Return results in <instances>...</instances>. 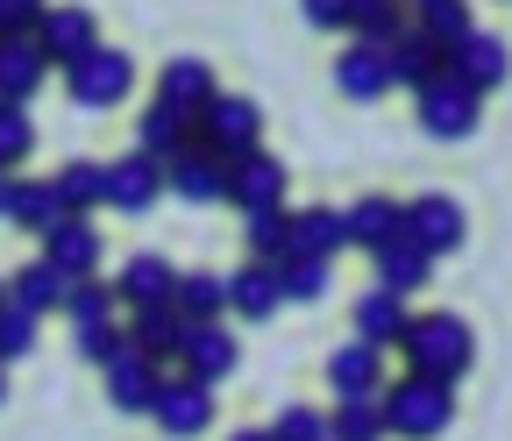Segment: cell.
<instances>
[{
	"mask_svg": "<svg viewBox=\"0 0 512 441\" xmlns=\"http://www.w3.org/2000/svg\"><path fill=\"white\" fill-rule=\"evenodd\" d=\"M399 349H406L413 377H434V385H448V392L477 370V335H470L463 313H413Z\"/></svg>",
	"mask_w": 512,
	"mask_h": 441,
	"instance_id": "cell-1",
	"label": "cell"
},
{
	"mask_svg": "<svg viewBox=\"0 0 512 441\" xmlns=\"http://www.w3.org/2000/svg\"><path fill=\"white\" fill-rule=\"evenodd\" d=\"M377 406H384V434L399 441H441L448 420H456V392L434 385V377H392V385H377Z\"/></svg>",
	"mask_w": 512,
	"mask_h": 441,
	"instance_id": "cell-2",
	"label": "cell"
},
{
	"mask_svg": "<svg viewBox=\"0 0 512 441\" xmlns=\"http://www.w3.org/2000/svg\"><path fill=\"white\" fill-rule=\"evenodd\" d=\"M192 143H207L214 157L264 150V107H256L249 93H214L200 114H192Z\"/></svg>",
	"mask_w": 512,
	"mask_h": 441,
	"instance_id": "cell-3",
	"label": "cell"
},
{
	"mask_svg": "<svg viewBox=\"0 0 512 441\" xmlns=\"http://www.w3.org/2000/svg\"><path fill=\"white\" fill-rule=\"evenodd\" d=\"M477 121H484V93H470L448 65L420 86V129H427L434 143H470Z\"/></svg>",
	"mask_w": 512,
	"mask_h": 441,
	"instance_id": "cell-4",
	"label": "cell"
},
{
	"mask_svg": "<svg viewBox=\"0 0 512 441\" xmlns=\"http://www.w3.org/2000/svg\"><path fill=\"white\" fill-rule=\"evenodd\" d=\"M64 86H72L79 107H121L128 93H136V57L114 50V43H100V50H86L79 65L64 72Z\"/></svg>",
	"mask_w": 512,
	"mask_h": 441,
	"instance_id": "cell-5",
	"label": "cell"
},
{
	"mask_svg": "<svg viewBox=\"0 0 512 441\" xmlns=\"http://www.w3.org/2000/svg\"><path fill=\"white\" fill-rule=\"evenodd\" d=\"M150 420L171 434V441H192V434H207V420H214V385H200V377H171L164 370V385H157V399H150Z\"/></svg>",
	"mask_w": 512,
	"mask_h": 441,
	"instance_id": "cell-6",
	"label": "cell"
},
{
	"mask_svg": "<svg viewBox=\"0 0 512 441\" xmlns=\"http://www.w3.org/2000/svg\"><path fill=\"white\" fill-rule=\"evenodd\" d=\"M285 164L271 157V150H242V157H228V207H242V214H264V207H285Z\"/></svg>",
	"mask_w": 512,
	"mask_h": 441,
	"instance_id": "cell-7",
	"label": "cell"
},
{
	"mask_svg": "<svg viewBox=\"0 0 512 441\" xmlns=\"http://www.w3.org/2000/svg\"><path fill=\"white\" fill-rule=\"evenodd\" d=\"M406 235L427 249V257H456L463 235H470V214L448 193H420V200H406Z\"/></svg>",
	"mask_w": 512,
	"mask_h": 441,
	"instance_id": "cell-8",
	"label": "cell"
},
{
	"mask_svg": "<svg viewBox=\"0 0 512 441\" xmlns=\"http://www.w3.org/2000/svg\"><path fill=\"white\" fill-rule=\"evenodd\" d=\"M178 363H185V377H200V385H228L235 363H242V342H235L221 321H185Z\"/></svg>",
	"mask_w": 512,
	"mask_h": 441,
	"instance_id": "cell-9",
	"label": "cell"
},
{
	"mask_svg": "<svg viewBox=\"0 0 512 441\" xmlns=\"http://www.w3.org/2000/svg\"><path fill=\"white\" fill-rule=\"evenodd\" d=\"M164 193H178V200H192V207H214V200L228 193V157H214L207 143L171 150V157H164Z\"/></svg>",
	"mask_w": 512,
	"mask_h": 441,
	"instance_id": "cell-10",
	"label": "cell"
},
{
	"mask_svg": "<svg viewBox=\"0 0 512 441\" xmlns=\"http://www.w3.org/2000/svg\"><path fill=\"white\" fill-rule=\"evenodd\" d=\"M36 50L50 57L57 72H72L86 50H100V22H93L86 8H43V22H36Z\"/></svg>",
	"mask_w": 512,
	"mask_h": 441,
	"instance_id": "cell-11",
	"label": "cell"
},
{
	"mask_svg": "<svg viewBox=\"0 0 512 441\" xmlns=\"http://www.w3.org/2000/svg\"><path fill=\"white\" fill-rule=\"evenodd\" d=\"M157 193H164V164L143 157V150H128V157L107 164V200H100V207H114V214H150Z\"/></svg>",
	"mask_w": 512,
	"mask_h": 441,
	"instance_id": "cell-12",
	"label": "cell"
},
{
	"mask_svg": "<svg viewBox=\"0 0 512 441\" xmlns=\"http://www.w3.org/2000/svg\"><path fill=\"white\" fill-rule=\"evenodd\" d=\"M43 257L64 278H93L100 271V228H93V214H57L43 228Z\"/></svg>",
	"mask_w": 512,
	"mask_h": 441,
	"instance_id": "cell-13",
	"label": "cell"
},
{
	"mask_svg": "<svg viewBox=\"0 0 512 441\" xmlns=\"http://www.w3.org/2000/svg\"><path fill=\"white\" fill-rule=\"evenodd\" d=\"M427 278H434V257H427V249H420L406 228H399L392 242H377V249H370V285H384V292H399V299H406V292H420Z\"/></svg>",
	"mask_w": 512,
	"mask_h": 441,
	"instance_id": "cell-14",
	"label": "cell"
},
{
	"mask_svg": "<svg viewBox=\"0 0 512 441\" xmlns=\"http://www.w3.org/2000/svg\"><path fill=\"white\" fill-rule=\"evenodd\" d=\"M448 72H456L470 93H498L505 86V72H512V50L498 43V36H484V29H470L456 50H448Z\"/></svg>",
	"mask_w": 512,
	"mask_h": 441,
	"instance_id": "cell-15",
	"label": "cell"
},
{
	"mask_svg": "<svg viewBox=\"0 0 512 441\" xmlns=\"http://www.w3.org/2000/svg\"><path fill=\"white\" fill-rule=\"evenodd\" d=\"M100 377H107L114 413H150V399H157V385H164V363H150L143 349H121Z\"/></svg>",
	"mask_w": 512,
	"mask_h": 441,
	"instance_id": "cell-16",
	"label": "cell"
},
{
	"mask_svg": "<svg viewBox=\"0 0 512 441\" xmlns=\"http://www.w3.org/2000/svg\"><path fill=\"white\" fill-rule=\"evenodd\" d=\"M335 93L342 100H384L392 93V65H384V50L377 43H342V57H335Z\"/></svg>",
	"mask_w": 512,
	"mask_h": 441,
	"instance_id": "cell-17",
	"label": "cell"
},
{
	"mask_svg": "<svg viewBox=\"0 0 512 441\" xmlns=\"http://www.w3.org/2000/svg\"><path fill=\"white\" fill-rule=\"evenodd\" d=\"M50 79V57L36 50V36H0V100L29 107Z\"/></svg>",
	"mask_w": 512,
	"mask_h": 441,
	"instance_id": "cell-18",
	"label": "cell"
},
{
	"mask_svg": "<svg viewBox=\"0 0 512 441\" xmlns=\"http://www.w3.org/2000/svg\"><path fill=\"white\" fill-rule=\"evenodd\" d=\"M178 335H185V313L164 299V306H128V349H143L150 363H171L178 356Z\"/></svg>",
	"mask_w": 512,
	"mask_h": 441,
	"instance_id": "cell-19",
	"label": "cell"
},
{
	"mask_svg": "<svg viewBox=\"0 0 512 441\" xmlns=\"http://www.w3.org/2000/svg\"><path fill=\"white\" fill-rule=\"evenodd\" d=\"M285 306V285H278V264H242L228 278V313L235 321H271Z\"/></svg>",
	"mask_w": 512,
	"mask_h": 441,
	"instance_id": "cell-20",
	"label": "cell"
},
{
	"mask_svg": "<svg viewBox=\"0 0 512 441\" xmlns=\"http://www.w3.org/2000/svg\"><path fill=\"white\" fill-rule=\"evenodd\" d=\"M384 385V349L377 342H342L328 356V392L335 399H356V392H377Z\"/></svg>",
	"mask_w": 512,
	"mask_h": 441,
	"instance_id": "cell-21",
	"label": "cell"
},
{
	"mask_svg": "<svg viewBox=\"0 0 512 441\" xmlns=\"http://www.w3.org/2000/svg\"><path fill=\"white\" fill-rule=\"evenodd\" d=\"M0 285H8V306H22V313H36V321H43V313L64 306V285H72V278H64L50 257H36V264H22L15 278H0Z\"/></svg>",
	"mask_w": 512,
	"mask_h": 441,
	"instance_id": "cell-22",
	"label": "cell"
},
{
	"mask_svg": "<svg viewBox=\"0 0 512 441\" xmlns=\"http://www.w3.org/2000/svg\"><path fill=\"white\" fill-rule=\"evenodd\" d=\"M406 299L399 292H384V285H370L363 299H356V342H377V349H399V335H406Z\"/></svg>",
	"mask_w": 512,
	"mask_h": 441,
	"instance_id": "cell-23",
	"label": "cell"
},
{
	"mask_svg": "<svg viewBox=\"0 0 512 441\" xmlns=\"http://www.w3.org/2000/svg\"><path fill=\"white\" fill-rule=\"evenodd\" d=\"M185 143H192V114H185V107L150 100V107L136 114V150H143V157H157V164H164V157H171V150H185Z\"/></svg>",
	"mask_w": 512,
	"mask_h": 441,
	"instance_id": "cell-24",
	"label": "cell"
},
{
	"mask_svg": "<svg viewBox=\"0 0 512 441\" xmlns=\"http://www.w3.org/2000/svg\"><path fill=\"white\" fill-rule=\"evenodd\" d=\"M349 249V228H342V207H299L292 214V257H342Z\"/></svg>",
	"mask_w": 512,
	"mask_h": 441,
	"instance_id": "cell-25",
	"label": "cell"
},
{
	"mask_svg": "<svg viewBox=\"0 0 512 441\" xmlns=\"http://www.w3.org/2000/svg\"><path fill=\"white\" fill-rule=\"evenodd\" d=\"M214 93H221V86H214V65H207V57H171V65L157 72V100H171V107H185V114H200Z\"/></svg>",
	"mask_w": 512,
	"mask_h": 441,
	"instance_id": "cell-26",
	"label": "cell"
},
{
	"mask_svg": "<svg viewBox=\"0 0 512 441\" xmlns=\"http://www.w3.org/2000/svg\"><path fill=\"white\" fill-rule=\"evenodd\" d=\"M384 65H392V86H413V93H420V86H427V79L448 65V57H441V50H434V43L413 29V22H406L392 43H384Z\"/></svg>",
	"mask_w": 512,
	"mask_h": 441,
	"instance_id": "cell-27",
	"label": "cell"
},
{
	"mask_svg": "<svg viewBox=\"0 0 512 441\" xmlns=\"http://www.w3.org/2000/svg\"><path fill=\"white\" fill-rule=\"evenodd\" d=\"M64 214V200H57V185L50 178H8V228H29V235H43L50 221Z\"/></svg>",
	"mask_w": 512,
	"mask_h": 441,
	"instance_id": "cell-28",
	"label": "cell"
},
{
	"mask_svg": "<svg viewBox=\"0 0 512 441\" xmlns=\"http://www.w3.org/2000/svg\"><path fill=\"white\" fill-rule=\"evenodd\" d=\"M342 228H349V242H356V249H377V242H392V235L406 228V200H384V193H370V200L342 207Z\"/></svg>",
	"mask_w": 512,
	"mask_h": 441,
	"instance_id": "cell-29",
	"label": "cell"
},
{
	"mask_svg": "<svg viewBox=\"0 0 512 441\" xmlns=\"http://www.w3.org/2000/svg\"><path fill=\"white\" fill-rule=\"evenodd\" d=\"M413 29L448 57V50H456V43L477 29V15H470V0H413Z\"/></svg>",
	"mask_w": 512,
	"mask_h": 441,
	"instance_id": "cell-30",
	"label": "cell"
},
{
	"mask_svg": "<svg viewBox=\"0 0 512 441\" xmlns=\"http://www.w3.org/2000/svg\"><path fill=\"white\" fill-rule=\"evenodd\" d=\"M171 285H178V271H171L164 257H128L121 278H114V299H121V306H164Z\"/></svg>",
	"mask_w": 512,
	"mask_h": 441,
	"instance_id": "cell-31",
	"label": "cell"
},
{
	"mask_svg": "<svg viewBox=\"0 0 512 441\" xmlns=\"http://www.w3.org/2000/svg\"><path fill=\"white\" fill-rule=\"evenodd\" d=\"M171 306L185 313V321H221V313H228V278L221 271H178Z\"/></svg>",
	"mask_w": 512,
	"mask_h": 441,
	"instance_id": "cell-32",
	"label": "cell"
},
{
	"mask_svg": "<svg viewBox=\"0 0 512 441\" xmlns=\"http://www.w3.org/2000/svg\"><path fill=\"white\" fill-rule=\"evenodd\" d=\"M50 185H57L64 214H93V207L107 200V164H93V157H72L64 171H50Z\"/></svg>",
	"mask_w": 512,
	"mask_h": 441,
	"instance_id": "cell-33",
	"label": "cell"
},
{
	"mask_svg": "<svg viewBox=\"0 0 512 441\" xmlns=\"http://www.w3.org/2000/svg\"><path fill=\"white\" fill-rule=\"evenodd\" d=\"M242 242H249V264H285L292 257V214L285 207L242 214Z\"/></svg>",
	"mask_w": 512,
	"mask_h": 441,
	"instance_id": "cell-34",
	"label": "cell"
},
{
	"mask_svg": "<svg viewBox=\"0 0 512 441\" xmlns=\"http://www.w3.org/2000/svg\"><path fill=\"white\" fill-rule=\"evenodd\" d=\"M328 441H384V406H377V392L335 399V413H328Z\"/></svg>",
	"mask_w": 512,
	"mask_h": 441,
	"instance_id": "cell-35",
	"label": "cell"
},
{
	"mask_svg": "<svg viewBox=\"0 0 512 441\" xmlns=\"http://www.w3.org/2000/svg\"><path fill=\"white\" fill-rule=\"evenodd\" d=\"M399 29H406V0H349V36L356 43H377L384 50Z\"/></svg>",
	"mask_w": 512,
	"mask_h": 441,
	"instance_id": "cell-36",
	"label": "cell"
},
{
	"mask_svg": "<svg viewBox=\"0 0 512 441\" xmlns=\"http://www.w3.org/2000/svg\"><path fill=\"white\" fill-rule=\"evenodd\" d=\"M114 306H121L114 285H100V271H93V278H72V285H64V306H57V313H64L72 328H93V321H114Z\"/></svg>",
	"mask_w": 512,
	"mask_h": 441,
	"instance_id": "cell-37",
	"label": "cell"
},
{
	"mask_svg": "<svg viewBox=\"0 0 512 441\" xmlns=\"http://www.w3.org/2000/svg\"><path fill=\"white\" fill-rule=\"evenodd\" d=\"M278 285H285V306H313V299H328V257H285L278 264Z\"/></svg>",
	"mask_w": 512,
	"mask_h": 441,
	"instance_id": "cell-38",
	"label": "cell"
},
{
	"mask_svg": "<svg viewBox=\"0 0 512 441\" xmlns=\"http://www.w3.org/2000/svg\"><path fill=\"white\" fill-rule=\"evenodd\" d=\"M29 150H36V121H29V107L0 100V171H15Z\"/></svg>",
	"mask_w": 512,
	"mask_h": 441,
	"instance_id": "cell-39",
	"label": "cell"
},
{
	"mask_svg": "<svg viewBox=\"0 0 512 441\" xmlns=\"http://www.w3.org/2000/svg\"><path fill=\"white\" fill-rule=\"evenodd\" d=\"M36 313H22V306H8V299H0V363H22L29 349H36Z\"/></svg>",
	"mask_w": 512,
	"mask_h": 441,
	"instance_id": "cell-40",
	"label": "cell"
},
{
	"mask_svg": "<svg viewBox=\"0 0 512 441\" xmlns=\"http://www.w3.org/2000/svg\"><path fill=\"white\" fill-rule=\"evenodd\" d=\"M264 434L271 441H328V413H320V406H285Z\"/></svg>",
	"mask_w": 512,
	"mask_h": 441,
	"instance_id": "cell-41",
	"label": "cell"
},
{
	"mask_svg": "<svg viewBox=\"0 0 512 441\" xmlns=\"http://www.w3.org/2000/svg\"><path fill=\"white\" fill-rule=\"evenodd\" d=\"M121 349H128V328H121V321H93V328H79V356H86L93 370H107Z\"/></svg>",
	"mask_w": 512,
	"mask_h": 441,
	"instance_id": "cell-42",
	"label": "cell"
},
{
	"mask_svg": "<svg viewBox=\"0 0 512 441\" xmlns=\"http://www.w3.org/2000/svg\"><path fill=\"white\" fill-rule=\"evenodd\" d=\"M50 0H0V36H36Z\"/></svg>",
	"mask_w": 512,
	"mask_h": 441,
	"instance_id": "cell-43",
	"label": "cell"
},
{
	"mask_svg": "<svg viewBox=\"0 0 512 441\" xmlns=\"http://www.w3.org/2000/svg\"><path fill=\"white\" fill-rule=\"evenodd\" d=\"M299 15H306L313 29H328V36H342V29H349V0H299Z\"/></svg>",
	"mask_w": 512,
	"mask_h": 441,
	"instance_id": "cell-44",
	"label": "cell"
},
{
	"mask_svg": "<svg viewBox=\"0 0 512 441\" xmlns=\"http://www.w3.org/2000/svg\"><path fill=\"white\" fill-rule=\"evenodd\" d=\"M228 441H271V434H264V427H242V434H228Z\"/></svg>",
	"mask_w": 512,
	"mask_h": 441,
	"instance_id": "cell-45",
	"label": "cell"
},
{
	"mask_svg": "<svg viewBox=\"0 0 512 441\" xmlns=\"http://www.w3.org/2000/svg\"><path fill=\"white\" fill-rule=\"evenodd\" d=\"M8 178H15V171H0V214H8Z\"/></svg>",
	"mask_w": 512,
	"mask_h": 441,
	"instance_id": "cell-46",
	"label": "cell"
},
{
	"mask_svg": "<svg viewBox=\"0 0 512 441\" xmlns=\"http://www.w3.org/2000/svg\"><path fill=\"white\" fill-rule=\"evenodd\" d=\"M0 399H8V363H0Z\"/></svg>",
	"mask_w": 512,
	"mask_h": 441,
	"instance_id": "cell-47",
	"label": "cell"
},
{
	"mask_svg": "<svg viewBox=\"0 0 512 441\" xmlns=\"http://www.w3.org/2000/svg\"><path fill=\"white\" fill-rule=\"evenodd\" d=\"M0 299H8V285H0Z\"/></svg>",
	"mask_w": 512,
	"mask_h": 441,
	"instance_id": "cell-48",
	"label": "cell"
}]
</instances>
